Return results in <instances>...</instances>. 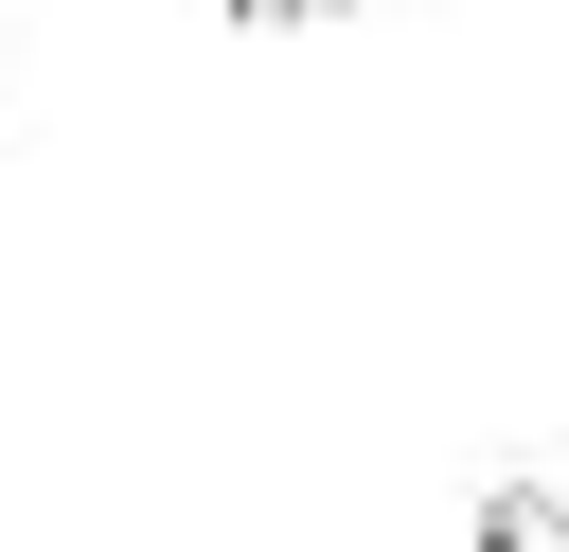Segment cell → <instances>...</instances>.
Segmentation results:
<instances>
[{
    "label": "cell",
    "instance_id": "obj_1",
    "mask_svg": "<svg viewBox=\"0 0 569 552\" xmlns=\"http://www.w3.org/2000/svg\"><path fill=\"white\" fill-rule=\"evenodd\" d=\"M480 552H569V499L551 481H480Z\"/></svg>",
    "mask_w": 569,
    "mask_h": 552
},
{
    "label": "cell",
    "instance_id": "obj_2",
    "mask_svg": "<svg viewBox=\"0 0 569 552\" xmlns=\"http://www.w3.org/2000/svg\"><path fill=\"white\" fill-rule=\"evenodd\" d=\"M231 18H249V36H284V18H338V0H231Z\"/></svg>",
    "mask_w": 569,
    "mask_h": 552
}]
</instances>
